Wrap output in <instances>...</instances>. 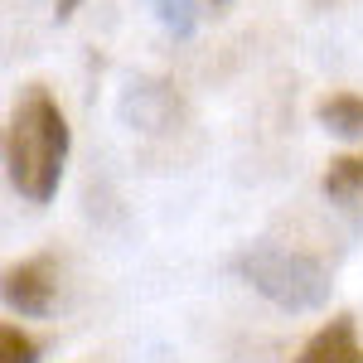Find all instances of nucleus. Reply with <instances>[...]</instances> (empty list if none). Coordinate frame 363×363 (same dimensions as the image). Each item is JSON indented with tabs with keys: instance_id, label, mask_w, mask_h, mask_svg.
Masks as SVG:
<instances>
[{
	"instance_id": "nucleus-1",
	"label": "nucleus",
	"mask_w": 363,
	"mask_h": 363,
	"mask_svg": "<svg viewBox=\"0 0 363 363\" xmlns=\"http://www.w3.org/2000/svg\"><path fill=\"white\" fill-rule=\"evenodd\" d=\"M68 116L54 102L49 87H25L10 107L5 121V179L25 203H49L63 184V165H68Z\"/></svg>"
},
{
	"instance_id": "nucleus-2",
	"label": "nucleus",
	"mask_w": 363,
	"mask_h": 363,
	"mask_svg": "<svg viewBox=\"0 0 363 363\" xmlns=\"http://www.w3.org/2000/svg\"><path fill=\"white\" fill-rule=\"evenodd\" d=\"M233 272L247 281L257 296H267L281 310H320L330 306V267L301 247H281V242H252L233 257Z\"/></svg>"
},
{
	"instance_id": "nucleus-3",
	"label": "nucleus",
	"mask_w": 363,
	"mask_h": 363,
	"mask_svg": "<svg viewBox=\"0 0 363 363\" xmlns=\"http://www.w3.org/2000/svg\"><path fill=\"white\" fill-rule=\"evenodd\" d=\"M54 296H58V281H54V267L44 257H29V262H15L5 267V306L15 315H49L54 310Z\"/></svg>"
},
{
	"instance_id": "nucleus-4",
	"label": "nucleus",
	"mask_w": 363,
	"mask_h": 363,
	"mask_svg": "<svg viewBox=\"0 0 363 363\" xmlns=\"http://www.w3.org/2000/svg\"><path fill=\"white\" fill-rule=\"evenodd\" d=\"M291 363H363V344H359L354 315H335L330 325H320V330L301 344V354Z\"/></svg>"
},
{
	"instance_id": "nucleus-5",
	"label": "nucleus",
	"mask_w": 363,
	"mask_h": 363,
	"mask_svg": "<svg viewBox=\"0 0 363 363\" xmlns=\"http://www.w3.org/2000/svg\"><path fill=\"white\" fill-rule=\"evenodd\" d=\"M320 194L335 203L344 218H354L363 228V155H339L330 169L320 174Z\"/></svg>"
},
{
	"instance_id": "nucleus-6",
	"label": "nucleus",
	"mask_w": 363,
	"mask_h": 363,
	"mask_svg": "<svg viewBox=\"0 0 363 363\" xmlns=\"http://www.w3.org/2000/svg\"><path fill=\"white\" fill-rule=\"evenodd\" d=\"M315 121L339 140H363V97L359 92H330L315 102Z\"/></svg>"
},
{
	"instance_id": "nucleus-7",
	"label": "nucleus",
	"mask_w": 363,
	"mask_h": 363,
	"mask_svg": "<svg viewBox=\"0 0 363 363\" xmlns=\"http://www.w3.org/2000/svg\"><path fill=\"white\" fill-rule=\"evenodd\" d=\"M39 339L34 335H25L15 320L10 325H0V363H39Z\"/></svg>"
},
{
	"instance_id": "nucleus-8",
	"label": "nucleus",
	"mask_w": 363,
	"mask_h": 363,
	"mask_svg": "<svg viewBox=\"0 0 363 363\" xmlns=\"http://www.w3.org/2000/svg\"><path fill=\"white\" fill-rule=\"evenodd\" d=\"M155 15H160V25L174 29L179 39L194 34V0H155Z\"/></svg>"
},
{
	"instance_id": "nucleus-9",
	"label": "nucleus",
	"mask_w": 363,
	"mask_h": 363,
	"mask_svg": "<svg viewBox=\"0 0 363 363\" xmlns=\"http://www.w3.org/2000/svg\"><path fill=\"white\" fill-rule=\"evenodd\" d=\"M78 5H83V0H58V20H68V15H73Z\"/></svg>"
}]
</instances>
